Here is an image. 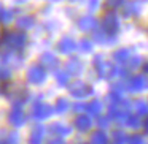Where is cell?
Wrapping results in <instances>:
<instances>
[{
	"label": "cell",
	"mask_w": 148,
	"mask_h": 144,
	"mask_svg": "<svg viewBox=\"0 0 148 144\" xmlns=\"http://www.w3.org/2000/svg\"><path fill=\"white\" fill-rule=\"evenodd\" d=\"M102 109H103V106H102V103H100L99 100H92V101H89L86 105V111L89 112L91 116H97V117H99L100 112H102Z\"/></svg>",
	"instance_id": "cell-19"
},
{
	"label": "cell",
	"mask_w": 148,
	"mask_h": 144,
	"mask_svg": "<svg viewBox=\"0 0 148 144\" xmlns=\"http://www.w3.org/2000/svg\"><path fill=\"white\" fill-rule=\"evenodd\" d=\"M127 62H129V68L135 70V68H138L142 65V57H140V55H131Z\"/></svg>",
	"instance_id": "cell-28"
},
{
	"label": "cell",
	"mask_w": 148,
	"mask_h": 144,
	"mask_svg": "<svg viewBox=\"0 0 148 144\" xmlns=\"http://www.w3.org/2000/svg\"><path fill=\"white\" fill-rule=\"evenodd\" d=\"M145 2H148V0H145Z\"/></svg>",
	"instance_id": "cell-44"
},
{
	"label": "cell",
	"mask_w": 148,
	"mask_h": 144,
	"mask_svg": "<svg viewBox=\"0 0 148 144\" xmlns=\"http://www.w3.org/2000/svg\"><path fill=\"white\" fill-rule=\"evenodd\" d=\"M2 41L0 45L3 48H8V49H13V51H23L24 46L27 43V37L24 32H5L2 33Z\"/></svg>",
	"instance_id": "cell-1"
},
{
	"label": "cell",
	"mask_w": 148,
	"mask_h": 144,
	"mask_svg": "<svg viewBox=\"0 0 148 144\" xmlns=\"http://www.w3.org/2000/svg\"><path fill=\"white\" fill-rule=\"evenodd\" d=\"M40 64L45 68H56L59 64V60L53 52H43V54L40 55Z\"/></svg>",
	"instance_id": "cell-15"
},
{
	"label": "cell",
	"mask_w": 148,
	"mask_h": 144,
	"mask_svg": "<svg viewBox=\"0 0 148 144\" xmlns=\"http://www.w3.org/2000/svg\"><path fill=\"white\" fill-rule=\"evenodd\" d=\"M127 127H131V128H138L140 127V119H138V116H132V114H129L127 117H126V122H124Z\"/></svg>",
	"instance_id": "cell-26"
},
{
	"label": "cell",
	"mask_w": 148,
	"mask_h": 144,
	"mask_svg": "<svg viewBox=\"0 0 148 144\" xmlns=\"http://www.w3.org/2000/svg\"><path fill=\"white\" fill-rule=\"evenodd\" d=\"M13 21V11L11 10H2L0 11V22L2 24H10Z\"/></svg>",
	"instance_id": "cell-27"
},
{
	"label": "cell",
	"mask_w": 148,
	"mask_h": 144,
	"mask_svg": "<svg viewBox=\"0 0 148 144\" xmlns=\"http://www.w3.org/2000/svg\"><path fill=\"white\" fill-rule=\"evenodd\" d=\"M69 92H70V95L75 97V98L83 100V98H86V97H89L91 93H92V87L81 79H75L73 82L69 84Z\"/></svg>",
	"instance_id": "cell-3"
},
{
	"label": "cell",
	"mask_w": 148,
	"mask_h": 144,
	"mask_svg": "<svg viewBox=\"0 0 148 144\" xmlns=\"http://www.w3.org/2000/svg\"><path fill=\"white\" fill-rule=\"evenodd\" d=\"M49 131L54 133L56 136H59V138H65L72 133V127L67 124H64V122H54V124L49 127Z\"/></svg>",
	"instance_id": "cell-9"
},
{
	"label": "cell",
	"mask_w": 148,
	"mask_h": 144,
	"mask_svg": "<svg viewBox=\"0 0 148 144\" xmlns=\"http://www.w3.org/2000/svg\"><path fill=\"white\" fill-rule=\"evenodd\" d=\"M80 144H86V143H80Z\"/></svg>",
	"instance_id": "cell-43"
},
{
	"label": "cell",
	"mask_w": 148,
	"mask_h": 144,
	"mask_svg": "<svg viewBox=\"0 0 148 144\" xmlns=\"http://www.w3.org/2000/svg\"><path fill=\"white\" fill-rule=\"evenodd\" d=\"M124 3V0H107L105 2V5H107V8L108 10H116V8H119L121 5Z\"/></svg>",
	"instance_id": "cell-29"
},
{
	"label": "cell",
	"mask_w": 148,
	"mask_h": 144,
	"mask_svg": "<svg viewBox=\"0 0 148 144\" xmlns=\"http://www.w3.org/2000/svg\"><path fill=\"white\" fill-rule=\"evenodd\" d=\"M81 71H83V64H81V60H78V59H70V60L67 62V73L69 74H81Z\"/></svg>",
	"instance_id": "cell-17"
},
{
	"label": "cell",
	"mask_w": 148,
	"mask_h": 144,
	"mask_svg": "<svg viewBox=\"0 0 148 144\" xmlns=\"http://www.w3.org/2000/svg\"><path fill=\"white\" fill-rule=\"evenodd\" d=\"M54 112V109H53V106H49L48 103H35L32 108V116L34 119H37V120H45V119L51 117V114Z\"/></svg>",
	"instance_id": "cell-6"
},
{
	"label": "cell",
	"mask_w": 148,
	"mask_h": 144,
	"mask_svg": "<svg viewBox=\"0 0 148 144\" xmlns=\"http://www.w3.org/2000/svg\"><path fill=\"white\" fill-rule=\"evenodd\" d=\"M94 41L99 43V45H112L115 40H113V37L107 35L105 32H96L94 33Z\"/></svg>",
	"instance_id": "cell-21"
},
{
	"label": "cell",
	"mask_w": 148,
	"mask_h": 144,
	"mask_svg": "<svg viewBox=\"0 0 148 144\" xmlns=\"http://www.w3.org/2000/svg\"><path fill=\"white\" fill-rule=\"evenodd\" d=\"M34 24H35V19H34L32 16H29V14H23V16H19L16 19V27L21 30H29L34 27Z\"/></svg>",
	"instance_id": "cell-16"
},
{
	"label": "cell",
	"mask_w": 148,
	"mask_h": 144,
	"mask_svg": "<svg viewBox=\"0 0 148 144\" xmlns=\"http://www.w3.org/2000/svg\"><path fill=\"white\" fill-rule=\"evenodd\" d=\"M27 81L30 84H43L46 81V71L42 65H32V67L27 70Z\"/></svg>",
	"instance_id": "cell-5"
},
{
	"label": "cell",
	"mask_w": 148,
	"mask_h": 144,
	"mask_svg": "<svg viewBox=\"0 0 148 144\" xmlns=\"http://www.w3.org/2000/svg\"><path fill=\"white\" fill-rule=\"evenodd\" d=\"M142 13V2L134 0V2H127L123 8V16L131 18V16H138Z\"/></svg>",
	"instance_id": "cell-8"
},
{
	"label": "cell",
	"mask_w": 148,
	"mask_h": 144,
	"mask_svg": "<svg viewBox=\"0 0 148 144\" xmlns=\"http://www.w3.org/2000/svg\"><path fill=\"white\" fill-rule=\"evenodd\" d=\"M83 109H86V105H80V103H77V105H75V111H77V112L83 111Z\"/></svg>",
	"instance_id": "cell-35"
},
{
	"label": "cell",
	"mask_w": 148,
	"mask_h": 144,
	"mask_svg": "<svg viewBox=\"0 0 148 144\" xmlns=\"http://www.w3.org/2000/svg\"><path fill=\"white\" fill-rule=\"evenodd\" d=\"M49 2H61V0H49Z\"/></svg>",
	"instance_id": "cell-39"
},
{
	"label": "cell",
	"mask_w": 148,
	"mask_h": 144,
	"mask_svg": "<svg viewBox=\"0 0 148 144\" xmlns=\"http://www.w3.org/2000/svg\"><path fill=\"white\" fill-rule=\"evenodd\" d=\"M2 10H3V8H2V7H0V11H2Z\"/></svg>",
	"instance_id": "cell-42"
},
{
	"label": "cell",
	"mask_w": 148,
	"mask_h": 144,
	"mask_svg": "<svg viewBox=\"0 0 148 144\" xmlns=\"http://www.w3.org/2000/svg\"><path fill=\"white\" fill-rule=\"evenodd\" d=\"M58 49H59L61 54H72V52H75V49H77V43L72 38H69V37H64V38L59 40Z\"/></svg>",
	"instance_id": "cell-10"
},
{
	"label": "cell",
	"mask_w": 148,
	"mask_h": 144,
	"mask_svg": "<svg viewBox=\"0 0 148 144\" xmlns=\"http://www.w3.org/2000/svg\"><path fill=\"white\" fill-rule=\"evenodd\" d=\"M96 26H97V21H96V18H92L91 14H86V16L80 18V21H78V27H80V30H83V32L94 30Z\"/></svg>",
	"instance_id": "cell-12"
},
{
	"label": "cell",
	"mask_w": 148,
	"mask_h": 144,
	"mask_svg": "<svg viewBox=\"0 0 148 144\" xmlns=\"http://www.w3.org/2000/svg\"><path fill=\"white\" fill-rule=\"evenodd\" d=\"M134 108H135V112H137V116H148V103H145V101H142V100H138V101H135Z\"/></svg>",
	"instance_id": "cell-25"
},
{
	"label": "cell",
	"mask_w": 148,
	"mask_h": 144,
	"mask_svg": "<svg viewBox=\"0 0 148 144\" xmlns=\"http://www.w3.org/2000/svg\"><path fill=\"white\" fill-rule=\"evenodd\" d=\"M94 68H96L99 78H103V79H110V78H115V65H112L110 62H105L102 55H96L92 60Z\"/></svg>",
	"instance_id": "cell-2"
},
{
	"label": "cell",
	"mask_w": 148,
	"mask_h": 144,
	"mask_svg": "<svg viewBox=\"0 0 148 144\" xmlns=\"http://www.w3.org/2000/svg\"><path fill=\"white\" fill-rule=\"evenodd\" d=\"M54 109L58 114H64L65 111H69V100H65V98H59L58 101H56V105H54Z\"/></svg>",
	"instance_id": "cell-22"
},
{
	"label": "cell",
	"mask_w": 148,
	"mask_h": 144,
	"mask_svg": "<svg viewBox=\"0 0 148 144\" xmlns=\"http://www.w3.org/2000/svg\"><path fill=\"white\" fill-rule=\"evenodd\" d=\"M147 87V79L145 76H132V79L129 81V92H142Z\"/></svg>",
	"instance_id": "cell-13"
},
{
	"label": "cell",
	"mask_w": 148,
	"mask_h": 144,
	"mask_svg": "<svg viewBox=\"0 0 148 144\" xmlns=\"http://www.w3.org/2000/svg\"><path fill=\"white\" fill-rule=\"evenodd\" d=\"M143 130H145V133L148 135V116H147V119H145V122H143Z\"/></svg>",
	"instance_id": "cell-36"
},
{
	"label": "cell",
	"mask_w": 148,
	"mask_h": 144,
	"mask_svg": "<svg viewBox=\"0 0 148 144\" xmlns=\"http://www.w3.org/2000/svg\"><path fill=\"white\" fill-rule=\"evenodd\" d=\"M102 29H103V32H105L107 35H110V37L116 35V32L119 30V19H118V16H116L115 11H108V13L103 16Z\"/></svg>",
	"instance_id": "cell-4"
},
{
	"label": "cell",
	"mask_w": 148,
	"mask_h": 144,
	"mask_svg": "<svg viewBox=\"0 0 148 144\" xmlns=\"http://www.w3.org/2000/svg\"><path fill=\"white\" fill-rule=\"evenodd\" d=\"M8 122H10L13 127H21V125H24L26 116H24V111L21 109V106L14 105V108L11 109L10 114H8Z\"/></svg>",
	"instance_id": "cell-7"
},
{
	"label": "cell",
	"mask_w": 148,
	"mask_h": 144,
	"mask_svg": "<svg viewBox=\"0 0 148 144\" xmlns=\"http://www.w3.org/2000/svg\"><path fill=\"white\" fill-rule=\"evenodd\" d=\"M0 144H7V143H5V141H0Z\"/></svg>",
	"instance_id": "cell-41"
},
{
	"label": "cell",
	"mask_w": 148,
	"mask_h": 144,
	"mask_svg": "<svg viewBox=\"0 0 148 144\" xmlns=\"http://www.w3.org/2000/svg\"><path fill=\"white\" fill-rule=\"evenodd\" d=\"M143 68H145V71H147V73H148V64H147V65H145V67H143Z\"/></svg>",
	"instance_id": "cell-38"
},
{
	"label": "cell",
	"mask_w": 148,
	"mask_h": 144,
	"mask_svg": "<svg viewBox=\"0 0 148 144\" xmlns=\"http://www.w3.org/2000/svg\"><path fill=\"white\" fill-rule=\"evenodd\" d=\"M112 144H126V141H113Z\"/></svg>",
	"instance_id": "cell-37"
},
{
	"label": "cell",
	"mask_w": 148,
	"mask_h": 144,
	"mask_svg": "<svg viewBox=\"0 0 148 144\" xmlns=\"http://www.w3.org/2000/svg\"><path fill=\"white\" fill-rule=\"evenodd\" d=\"M127 143L129 144H145V139L140 135H132V136L127 138Z\"/></svg>",
	"instance_id": "cell-32"
},
{
	"label": "cell",
	"mask_w": 148,
	"mask_h": 144,
	"mask_svg": "<svg viewBox=\"0 0 148 144\" xmlns=\"http://www.w3.org/2000/svg\"><path fill=\"white\" fill-rule=\"evenodd\" d=\"M70 2H81V0H70Z\"/></svg>",
	"instance_id": "cell-40"
},
{
	"label": "cell",
	"mask_w": 148,
	"mask_h": 144,
	"mask_svg": "<svg viewBox=\"0 0 148 144\" xmlns=\"http://www.w3.org/2000/svg\"><path fill=\"white\" fill-rule=\"evenodd\" d=\"M131 55H132V52H131V49H129V48H121V49H118V51L113 52V59H115L116 62H119V64L127 62Z\"/></svg>",
	"instance_id": "cell-18"
},
{
	"label": "cell",
	"mask_w": 148,
	"mask_h": 144,
	"mask_svg": "<svg viewBox=\"0 0 148 144\" xmlns=\"http://www.w3.org/2000/svg\"><path fill=\"white\" fill-rule=\"evenodd\" d=\"M54 76H56V81H58L59 86H67V84H69V79H70V74H69L67 71H61V70L56 71Z\"/></svg>",
	"instance_id": "cell-24"
},
{
	"label": "cell",
	"mask_w": 148,
	"mask_h": 144,
	"mask_svg": "<svg viewBox=\"0 0 148 144\" xmlns=\"http://www.w3.org/2000/svg\"><path fill=\"white\" fill-rule=\"evenodd\" d=\"M108 143V136L103 133V130H96L91 135V144H107Z\"/></svg>",
	"instance_id": "cell-20"
},
{
	"label": "cell",
	"mask_w": 148,
	"mask_h": 144,
	"mask_svg": "<svg viewBox=\"0 0 148 144\" xmlns=\"http://www.w3.org/2000/svg\"><path fill=\"white\" fill-rule=\"evenodd\" d=\"M78 48H80V52H83V54H89V52H92L94 43L91 41V40L83 38V40L80 41V45H78Z\"/></svg>",
	"instance_id": "cell-23"
},
{
	"label": "cell",
	"mask_w": 148,
	"mask_h": 144,
	"mask_svg": "<svg viewBox=\"0 0 148 144\" xmlns=\"http://www.w3.org/2000/svg\"><path fill=\"white\" fill-rule=\"evenodd\" d=\"M92 127V119L86 114H78L75 119V128L80 131H88Z\"/></svg>",
	"instance_id": "cell-11"
},
{
	"label": "cell",
	"mask_w": 148,
	"mask_h": 144,
	"mask_svg": "<svg viewBox=\"0 0 148 144\" xmlns=\"http://www.w3.org/2000/svg\"><path fill=\"white\" fill-rule=\"evenodd\" d=\"M43 136H45V127L42 125L34 127L29 135V144H43Z\"/></svg>",
	"instance_id": "cell-14"
},
{
	"label": "cell",
	"mask_w": 148,
	"mask_h": 144,
	"mask_svg": "<svg viewBox=\"0 0 148 144\" xmlns=\"http://www.w3.org/2000/svg\"><path fill=\"white\" fill-rule=\"evenodd\" d=\"M97 125H99V128H107L110 125V117L108 116H99V119H97Z\"/></svg>",
	"instance_id": "cell-31"
},
{
	"label": "cell",
	"mask_w": 148,
	"mask_h": 144,
	"mask_svg": "<svg viewBox=\"0 0 148 144\" xmlns=\"http://www.w3.org/2000/svg\"><path fill=\"white\" fill-rule=\"evenodd\" d=\"M97 7H99V0H89V3H88V10H89V11H96Z\"/></svg>",
	"instance_id": "cell-33"
},
{
	"label": "cell",
	"mask_w": 148,
	"mask_h": 144,
	"mask_svg": "<svg viewBox=\"0 0 148 144\" xmlns=\"http://www.w3.org/2000/svg\"><path fill=\"white\" fill-rule=\"evenodd\" d=\"M5 143L7 144H19V135H18V131H11Z\"/></svg>",
	"instance_id": "cell-30"
},
{
	"label": "cell",
	"mask_w": 148,
	"mask_h": 144,
	"mask_svg": "<svg viewBox=\"0 0 148 144\" xmlns=\"http://www.w3.org/2000/svg\"><path fill=\"white\" fill-rule=\"evenodd\" d=\"M48 144H65V141L62 138H53L51 141H48Z\"/></svg>",
	"instance_id": "cell-34"
}]
</instances>
